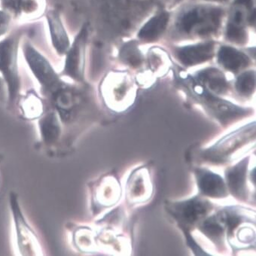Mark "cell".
Listing matches in <instances>:
<instances>
[{
	"label": "cell",
	"mask_w": 256,
	"mask_h": 256,
	"mask_svg": "<svg viewBox=\"0 0 256 256\" xmlns=\"http://www.w3.org/2000/svg\"><path fill=\"white\" fill-rule=\"evenodd\" d=\"M222 12L220 8L198 7L180 17L178 28L186 34L205 35L216 30L221 23Z\"/></svg>",
	"instance_id": "1"
},
{
	"label": "cell",
	"mask_w": 256,
	"mask_h": 256,
	"mask_svg": "<svg viewBox=\"0 0 256 256\" xmlns=\"http://www.w3.org/2000/svg\"><path fill=\"white\" fill-rule=\"evenodd\" d=\"M19 38L17 35L10 36L0 42V72L6 82L10 94H17L20 84L18 50Z\"/></svg>",
	"instance_id": "2"
},
{
	"label": "cell",
	"mask_w": 256,
	"mask_h": 256,
	"mask_svg": "<svg viewBox=\"0 0 256 256\" xmlns=\"http://www.w3.org/2000/svg\"><path fill=\"white\" fill-rule=\"evenodd\" d=\"M22 50L30 69L43 88L49 90L59 88L62 83L48 60L30 43H24Z\"/></svg>",
	"instance_id": "3"
},
{
	"label": "cell",
	"mask_w": 256,
	"mask_h": 256,
	"mask_svg": "<svg viewBox=\"0 0 256 256\" xmlns=\"http://www.w3.org/2000/svg\"><path fill=\"white\" fill-rule=\"evenodd\" d=\"M88 38V28L86 24L82 26L66 53L62 74L77 81H81L84 76Z\"/></svg>",
	"instance_id": "4"
},
{
	"label": "cell",
	"mask_w": 256,
	"mask_h": 256,
	"mask_svg": "<svg viewBox=\"0 0 256 256\" xmlns=\"http://www.w3.org/2000/svg\"><path fill=\"white\" fill-rule=\"evenodd\" d=\"M208 209V203L200 199L193 198L172 205L170 211L181 224H193L206 215Z\"/></svg>",
	"instance_id": "5"
},
{
	"label": "cell",
	"mask_w": 256,
	"mask_h": 256,
	"mask_svg": "<svg viewBox=\"0 0 256 256\" xmlns=\"http://www.w3.org/2000/svg\"><path fill=\"white\" fill-rule=\"evenodd\" d=\"M252 126H246L241 130L232 134L227 138L222 140L216 146L210 150L208 157L215 160H223L224 158L228 157L230 153L233 152L238 148L241 144H244L252 138Z\"/></svg>",
	"instance_id": "6"
},
{
	"label": "cell",
	"mask_w": 256,
	"mask_h": 256,
	"mask_svg": "<svg viewBox=\"0 0 256 256\" xmlns=\"http://www.w3.org/2000/svg\"><path fill=\"white\" fill-rule=\"evenodd\" d=\"M46 18L50 31L52 46L59 54H66L70 46V42L68 32L64 28L60 16L58 12L52 10L46 14Z\"/></svg>",
	"instance_id": "7"
},
{
	"label": "cell",
	"mask_w": 256,
	"mask_h": 256,
	"mask_svg": "<svg viewBox=\"0 0 256 256\" xmlns=\"http://www.w3.org/2000/svg\"><path fill=\"white\" fill-rule=\"evenodd\" d=\"M214 53L212 43H202L182 48L177 52V56L186 66H194L210 59Z\"/></svg>",
	"instance_id": "8"
},
{
	"label": "cell",
	"mask_w": 256,
	"mask_h": 256,
	"mask_svg": "<svg viewBox=\"0 0 256 256\" xmlns=\"http://www.w3.org/2000/svg\"><path fill=\"white\" fill-rule=\"evenodd\" d=\"M197 176L199 188L205 196L222 198L227 194L226 184L220 176L206 170H199Z\"/></svg>",
	"instance_id": "9"
},
{
	"label": "cell",
	"mask_w": 256,
	"mask_h": 256,
	"mask_svg": "<svg viewBox=\"0 0 256 256\" xmlns=\"http://www.w3.org/2000/svg\"><path fill=\"white\" fill-rule=\"evenodd\" d=\"M218 61L226 69L230 71L244 69L248 64V58L244 53L228 46L220 49Z\"/></svg>",
	"instance_id": "10"
},
{
	"label": "cell",
	"mask_w": 256,
	"mask_h": 256,
	"mask_svg": "<svg viewBox=\"0 0 256 256\" xmlns=\"http://www.w3.org/2000/svg\"><path fill=\"white\" fill-rule=\"evenodd\" d=\"M169 22L168 13H160L150 19L140 31L139 37L146 41H153L160 36Z\"/></svg>",
	"instance_id": "11"
},
{
	"label": "cell",
	"mask_w": 256,
	"mask_h": 256,
	"mask_svg": "<svg viewBox=\"0 0 256 256\" xmlns=\"http://www.w3.org/2000/svg\"><path fill=\"white\" fill-rule=\"evenodd\" d=\"M247 160H242L240 163L229 170L227 177L228 186L230 192L238 197H242L245 188L246 177Z\"/></svg>",
	"instance_id": "12"
},
{
	"label": "cell",
	"mask_w": 256,
	"mask_h": 256,
	"mask_svg": "<svg viewBox=\"0 0 256 256\" xmlns=\"http://www.w3.org/2000/svg\"><path fill=\"white\" fill-rule=\"evenodd\" d=\"M200 78L210 89L216 93H222L227 88V82L221 72L216 70L211 69L204 71Z\"/></svg>",
	"instance_id": "13"
},
{
	"label": "cell",
	"mask_w": 256,
	"mask_h": 256,
	"mask_svg": "<svg viewBox=\"0 0 256 256\" xmlns=\"http://www.w3.org/2000/svg\"><path fill=\"white\" fill-rule=\"evenodd\" d=\"M210 108L216 117L222 122H228L235 118L240 114V110L236 108L234 106L222 102V101L210 100Z\"/></svg>",
	"instance_id": "14"
},
{
	"label": "cell",
	"mask_w": 256,
	"mask_h": 256,
	"mask_svg": "<svg viewBox=\"0 0 256 256\" xmlns=\"http://www.w3.org/2000/svg\"><path fill=\"white\" fill-rule=\"evenodd\" d=\"M254 88V75L252 72L241 76L236 82V89L241 94H251Z\"/></svg>",
	"instance_id": "15"
},
{
	"label": "cell",
	"mask_w": 256,
	"mask_h": 256,
	"mask_svg": "<svg viewBox=\"0 0 256 256\" xmlns=\"http://www.w3.org/2000/svg\"><path fill=\"white\" fill-rule=\"evenodd\" d=\"M204 233L212 239H217L223 233V227L216 217H211L204 222L202 227Z\"/></svg>",
	"instance_id": "16"
},
{
	"label": "cell",
	"mask_w": 256,
	"mask_h": 256,
	"mask_svg": "<svg viewBox=\"0 0 256 256\" xmlns=\"http://www.w3.org/2000/svg\"><path fill=\"white\" fill-rule=\"evenodd\" d=\"M11 17L6 12L0 11V36H4L10 28Z\"/></svg>",
	"instance_id": "17"
},
{
	"label": "cell",
	"mask_w": 256,
	"mask_h": 256,
	"mask_svg": "<svg viewBox=\"0 0 256 256\" xmlns=\"http://www.w3.org/2000/svg\"><path fill=\"white\" fill-rule=\"evenodd\" d=\"M130 52L126 50L125 52L124 56L126 58V60L129 64H132V65H138L140 62V56L139 55L138 52H136L134 49H129Z\"/></svg>",
	"instance_id": "18"
}]
</instances>
